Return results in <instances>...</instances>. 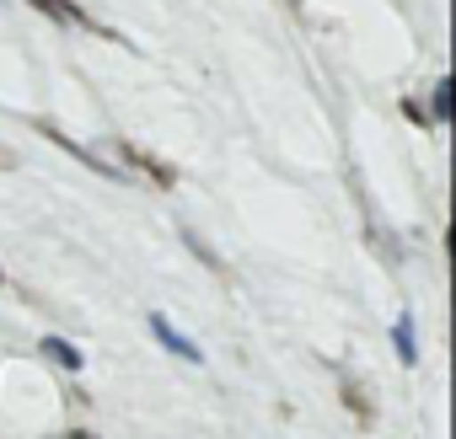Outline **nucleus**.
<instances>
[{"instance_id":"obj_12","label":"nucleus","mask_w":456,"mask_h":439,"mask_svg":"<svg viewBox=\"0 0 456 439\" xmlns=\"http://www.w3.org/2000/svg\"><path fill=\"white\" fill-rule=\"evenodd\" d=\"M290 12H301V0H290Z\"/></svg>"},{"instance_id":"obj_10","label":"nucleus","mask_w":456,"mask_h":439,"mask_svg":"<svg viewBox=\"0 0 456 439\" xmlns=\"http://www.w3.org/2000/svg\"><path fill=\"white\" fill-rule=\"evenodd\" d=\"M0 166H6V172H12V166H17V156H12V150H6V145H0Z\"/></svg>"},{"instance_id":"obj_6","label":"nucleus","mask_w":456,"mask_h":439,"mask_svg":"<svg viewBox=\"0 0 456 439\" xmlns=\"http://www.w3.org/2000/svg\"><path fill=\"white\" fill-rule=\"evenodd\" d=\"M392 343H397V359H403V364H419V343H413V316H397V327H392Z\"/></svg>"},{"instance_id":"obj_5","label":"nucleus","mask_w":456,"mask_h":439,"mask_svg":"<svg viewBox=\"0 0 456 439\" xmlns=\"http://www.w3.org/2000/svg\"><path fill=\"white\" fill-rule=\"evenodd\" d=\"M44 359H54V364H60V370H70V375H81V364H86V359H81V348H70L65 338H44Z\"/></svg>"},{"instance_id":"obj_2","label":"nucleus","mask_w":456,"mask_h":439,"mask_svg":"<svg viewBox=\"0 0 456 439\" xmlns=\"http://www.w3.org/2000/svg\"><path fill=\"white\" fill-rule=\"evenodd\" d=\"M113 150H118V161L140 166V177H145V182H156V188H172V182H177V172H172L167 161H156L151 150H140V145H129V140H118Z\"/></svg>"},{"instance_id":"obj_1","label":"nucleus","mask_w":456,"mask_h":439,"mask_svg":"<svg viewBox=\"0 0 456 439\" xmlns=\"http://www.w3.org/2000/svg\"><path fill=\"white\" fill-rule=\"evenodd\" d=\"M28 6H33V12H44V17H49V22H60V28H92L97 38H118L113 28L92 22V17H86V12L76 6V0H28Z\"/></svg>"},{"instance_id":"obj_4","label":"nucleus","mask_w":456,"mask_h":439,"mask_svg":"<svg viewBox=\"0 0 456 439\" xmlns=\"http://www.w3.org/2000/svg\"><path fill=\"white\" fill-rule=\"evenodd\" d=\"M151 332H156V338H161V348H172L177 359H188V364H199V359H204V354H199V348H193V343H188V338H183V332H177V327L161 316V311L151 316Z\"/></svg>"},{"instance_id":"obj_11","label":"nucleus","mask_w":456,"mask_h":439,"mask_svg":"<svg viewBox=\"0 0 456 439\" xmlns=\"http://www.w3.org/2000/svg\"><path fill=\"white\" fill-rule=\"evenodd\" d=\"M60 439H97V434H86V428H70V434H60Z\"/></svg>"},{"instance_id":"obj_9","label":"nucleus","mask_w":456,"mask_h":439,"mask_svg":"<svg viewBox=\"0 0 456 439\" xmlns=\"http://www.w3.org/2000/svg\"><path fill=\"white\" fill-rule=\"evenodd\" d=\"M403 118H408V124H419V129H429V113H424L413 97H403Z\"/></svg>"},{"instance_id":"obj_8","label":"nucleus","mask_w":456,"mask_h":439,"mask_svg":"<svg viewBox=\"0 0 456 439\" xmlns=\"http://www.w3.org/2000/svg\"><path fill=\"white\" fill-rule=\"evenodd\" d=\"M344 402L354 407V418H360V423H370V418H376V412H370V402L360 396V386H354V380H344Z\"/></svg>"},{"instance_id":"obj_7","label":"nucleus","mask_w":456,"mask_h":439,"mask_svg":"<svg viewBox=\"0 0 456 439\" xmlns=\"http://www.w3.org/2000/svg\"><path fill=\"white\" fill-rule=\"evenodd\" d=\"M429 118H435V124H445V118H451V81H440V86H435V97H429Z\"/></svg>"},{"instance_id":"obj_13","label":"nucleus","mask_w":456,"mask_h":439,"mask_svg":"<svg viewBox=\"0 0 456 439\" xmlns=\"http://www.w3.org/2000/svg\"><path fill=\"white\" fill-rule=\"evenodd\" d=\"M0 279H6V274H0Z\"/></svg>"},{"instance_id":"obj_3","label":"nucleus","mask_w":456,"mask_h":439,"mask_svg":"<svg viewBox=\"0 0 456 439\" xmlns=\"http://www.w3.org/2000/svg\"><path fill=\"white\" fill-rule=\"evenodd\" d=\"M38 134H44V140H54V145H60V150H70V156H76V161H81V166H92V172H97V177H118V182H124V166H108V161H102V156H97V150H86V145H76V140H70V134H60V129H54V124H38Z\"/></svg>"}]
</instances>
